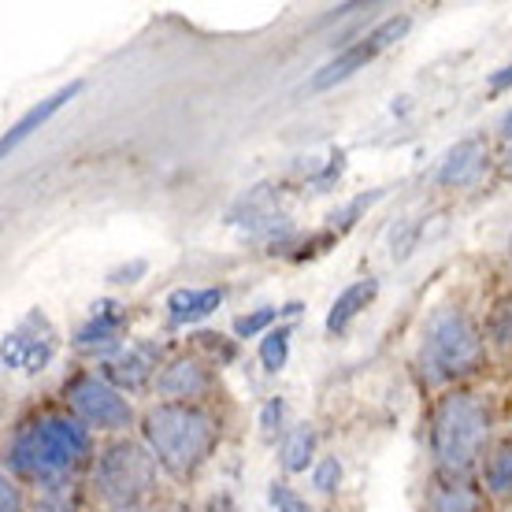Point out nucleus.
I'll return each mask as SVG.
<instances>
[{
    "instance_id": "obj_28",
    "label": "nucleus",
    "mask_w": 512,
    "mask_h": 512,
    "mask_svg": "<svg viewBox=\"0 0 512 512\" xmlns=\"http://www.w3.org/2000/svg\"><path fill=\"white\" fill-rule=\"evenodd\" d=\"M282 412H286V405H282V397H271L268 405H264V412H260V427H264L268 435L282 423Z\"/></svg>"
},
{
    "instance_id": "obj_18",
    "label": "nucleus",
    "mask_w": 512,
    "mask_h": 512,
    "mask_svg": "<svg viewBox=\"0 0 512 512\" xmlns=\"http://www.w3.org/2000/svg\"><path fill=\"white\" fill-rule=\"evenodd\" d=\"M312 453H316V431H312V423H297L290 427V435L282 438V468L290 475L297 472H308V464H312Z\"/></svg>"
},
{
    "instance_id": "obj_13",
    "label": "nucleus",
    "mask_w": 512,
    "mask_h": 512,
    "mask_svg": "<svg viewBox=\"0 0 512 512\" xmlns=\"http://www.w3.org/2000/svg\"><path fill=\"white\" fill-rule=\"evenodd\" d=\"M483 167H487V141L464 138L449 149L442 167H438V186H468L479 179Z\"/></svg>"
},
{
    "instance_id": "obj_4",
    "label": "nucleus",
    "mask_w": 512,
    "mask_h": 512,
    "mask_svg": "<svg viewBox=\"0 0 512 512\" xmlns=\"http://www.w3.org/2000/svg\"><path fill=\"white\" fill-rule=\"evenodd\" d=\"M483 360H487V342H483L472 316L453 305L435 308L431 320L423 323L420 357H416L423 383L446 386L468 379L483 368Z\"/></svg>"
},
{
    "instance_id": "obj_8",
    "label": "nucleus",
    "mask_w": 512,
    "mask_h": 512,
    "mask_svg": "<svg viewBox=\"0 0 512 512\" xmlns=\"http://www.w3.org/2000/svg\"><path fill=\"white\" fill-rule=\"evenodd\" d=\"M409 26H412L409 15H390V19H383L372 34H364L360 41L346 45L334 60H327V64L312 75V90H331V86H338V82H346L349 75H357L360 67L372 64L379 52H386L394 41L405 38V34H409Z\"/></svg>"
},
{
    "instance_id": "obj_17",
    "label": "nucleus",
    "mask_w": 512,
    "mask_h": 512,
    "mask_svg": "<svg viewBox=\"0 0 512 512\" xmlns=\"http://www.w3.org/2000/svg\"><path fill=\"white\" fill-rule=\"evenodd\" d=\"M483 487L494 498H512V438H501L487 453L483 464Z\"/></svg>"
},
{
    "instance_id": "obj_34",
    "label": "nucleus",
    "mask_w": 512,
    "mask_h": 512,
    "mask_svg": "<svg viewBox=\"0 0 512 512\" xmlns=\"http://www.w3.org/2000/svg\"><path fill=\"white\" fill-rule=\"evenodd\" d=\"M509 256H512V234H509Z\"/></svg>"
},
{
    "instance_id": "obj_1",
    "label": "nucleus",
    "mask_w": 512,
    "mask_h": 512,
    "mask_svg": "<svg viewBox=\"0 0 512 512\" xmlns=\"http://www.w3.org/2000/svg\"><path fill=\"white\" fill-rule=\"evenodd\" d=\"M90 461H97L90 427L67 412H38L23 420L4 453L8 475L34 483L41 494L71 487L75 475Z\"/></svg>"
},
{
    "instance_id": "obj_7",
    "label": "nucleus",
    "mask_w": 512,
    "mask_h": 512,
    "mask_svg": "<svg viewBox=\"0 0 512 512\" xmlns=\"http://www.w3.org/2000/svg\"><path fill=\"white\" fill-rule=\"evenodd\" d=\"M56 346H60V338H56L52 320L41 308H34V312H26L23 320L4 334V353H0V360H4L8 372L38 375L52 364Z\"/></svg>"
},
{
    "instance_id": "obj_16",
    "label": "nucleus",
    "mask_w": 512,
    "mask_h": 512,
    "mask_svg": "<svg viewBox=\"0 0 512 512\" xmlns=\"http://www.w3.org/2000/svg\"><path fill=\"white\" fill-rule=\"evenodd\" d=\"M423 512H479V494L468 479L438 475L427 490V498H423Z\"/></svg>"
},
{
    "instance_id": "obj_31",
    "label": "nucleus",
    "mask_w": 512,
    "mask_h": 512,
    "mask_svg": "<svg viewBox=\"0 0 512 512\" xmlns=\"http://www.w3.org/2000/svg\"><path fill=\"white\" fill-rule=\"evenodd\" d=\"M498 130H501V138H505V141H512V108H509V112H505V116H501Z\"/></svg>"
},
{
    "instance_id": "obj_14",
    "label": "nucleus",
    "mask_w": 512,
    "mask_h": 512,
    "mask_svg": "<svg viewBox=\"0 0 512 512\" xmlns=\"http://www.w3.org/2000/svg\"><path fill=\"white\" fill-rule=\"evenodd\" d=\"M223 286H182V290H171L167 294V320L175 327H186V323H197L212 316L219 305H223Z\"/></svg>"
},
{
    "instance_id": "obj_23",
    "label": "nucleus",
    "mask_w": 512,
    "mask_h": 512,
    "mask_svg": "<svg viewBox=\"0 0 512 512\" xmlns=\"http://www.w3.org/2000/svg\"><path fill=\"white\" fill-rule=\"evenodd\" d=\"M268 501L275 512H312V505H308L294 487H286V483H271Z\"/></svg>"
},
{
    "instance_id": "obj_12",
    "label": "nucleus",
    "mask_w": 512,
    "mask_h": 512,
    "mask_svg": "<svg viewBox=\"0 0 512 512\" xmlns=\"http://www.w3.org/2000/svg\"><path fill=\"white\" fill-rule=\"evenodd\" d=\"M78 93H82V82H67V86H60L56 93H49V97H45L41 104H34V108H30L26 116H19V119L12 123V127L4 130V141H0V153L8 156V153L15 149V145H23V141L30 138L34 130L45 127V123H49V119L56 116V112H60V108H64L67 101H75Z\"/></svg>"
},
{
    "instance_id": "obj_11",
    "label": "nucleus",
    "mask_w": 512,
    "mask_h": 512,
    "mask_svg": "<svg viewBox=\"0 0 512 512\" xmlns=\"http://www.w3.org/2000/svg\"><path fill=\"white\" fill-rule=\"evenodd\" d=\"M216 386V375L212 368H205V360L197 357H175L164 364V372L156 379V390L171 401H186V405H197L205 394H212Z\"/></svg>"
},
{
    "instance_id": "obj_2",
    "label": "nucleus",
    "mask_w": 512,
    "mask_h": 512,
    "mask_svg": "<svg viewBox=\"0 0 512 512\" xmlns=\"http://www.w3.org/2000/svg\"><path fill=\"white\" fill-rule=\"evenodd\" d=\"M490 423H494L490 405L472 390H449L438 397L427 420V442H431L438 475L468 479L487 449Z\"/></svg>"
},
{
    "instance_id": "obj_25",
    "label": "nucleus",
    "mask_w": 512,
    "mask_h": 512,
    "mask_svg": "<svg viewBox=\"0 0 512 512\" xmlns=\"http://www.w3.org/2000/svg\"><path fill=\"white\" fill-rule=\"evenodd\" d=\"M30 512H78V501H75V494H71V487L49 490V494H41L38 505Z\"/></svg>"
},
{
    "instance_id": "obj_30",
    "label": "nucleus",
    "mask_w": 512,
    "mask_h": 512,
    "mask_svg": "<svg viewBox=\"0 0 512 512\" xmlns=\"http://www.w3.org/2000/svg\"><path fill=\"white\" fill-rule=\"evenodd\" d=\"M509 86H512V64L501 67V71H494V75H490V90H494V93H505Z\"/></svg>"
},
{
    "instance_id": "obj_9",
    "label": "nucleus",
    "mask_w": 512,
    "mask_h": 512,
    "mask_svg": "<svg viewBox=\"0 0 512 512\" xmlns=\"http://www.w3.org/2000/svg\"><path fill=\"white\" fill-rule=\"evenodd\" d=\"M164 364H167L164 342H156V338H138V342L123 346L119 353H112V357H104L101 375L116 386V390H141V386H149L160 379Z\"/></svg>"
},
{
    "instance_id": "obj_22",
    "label": "nucleus",
    "mask_w": 512,
    "mask_h": 512,
    "mask_svg": "<svg viewBox=\"0 0 512 512\" xmlns=\"http://www.w3.org/2000/svg\"><path fill=\"white\" fill-rule=\"evenodd\" d=\"M275 320H279V308H256V312H245V316L234 320V334L238 338H253V334L268 331Z\"/></svg>"
},
{
    "instance_id": "obj_27",
    "label": "nucleus",
    "mask_w": 512,
    "mask_h": 512,
    "mask_svg": "<svg viewBox=\"0 0 512 512\" xmlns=\"http://www.w3.org/2000/svg\"><path fill=\"white\" fill-rule=\"evenodd\" d=\"M145 271H149V264H145V260H134V264H123V268L108 271V282H138Z\"/></svg>"
},
{
    "instance_id": "obj_33",
    "label": "nucleus",
    "mask_w": 512,
    "mask_h": 512,
    "mask_svg": "<svg viewBox=\"0 0 512 512\" xmlns=\"http://www.w3.org/2000/svg\"><path fill=\"white\" fill-rule=\"evenodd\" d=\"M505 175H512V153H509V160H505Z\"/></svg>"
},
{
    "instance_id": "obj_5",
    "label": "nucleus",
    "mask_w": 512,
    "mask_h": 512,
    "mask_svg": "<svg viewBox=\"0 0 512 512\" xmlns=\"http://www.w3.org/2000/svg\"><path fill=\"white\" fill-rule=\"evenodd\" d=\"M93 490L112 509L141 505L156 490V457L153 449L138 446L130 438H116L93 461Z\"/></svg>"
},
{
    "instance_id": "obj_10",
    "label": "nucleus",
    "mask_w": 512,
    "mask_h": 512,
    "mask_svg": "<svg viewBox=\"0 0 512 512\" xmlns=\"http://www.w3.org/2000/svg\"><path fill=\"white\" fill-rule=\"evenodd\" d=\"M130 323V312L127 305H119V301H112V297H104V301H97L90 312V320L82 323L75 331V346L82 349V353H119V338H123V331H127Z\"/></svg>"
},
{
    "instance_id": "obj_21",
    "label": "nucleus",
    "mask_w": 512,
    "mask_h": 512,
    "mask_svg": "<svg viewBox=\"0 0 512 512\" xmlns=\"http://www.w3.org/2000/svg\"><path fill=\"white\" fill-rule=\"evenodd\" d=\"M312 487L323 490V494H334L342 487V461L338 457H320L312 464Z\"/></svg>"
},
{
    "instance_id": "obj_3",
    "label": "nucleus",
    "mask_w": 512,
    "mask_h": 512,
    "mask_svg": "<svg viewBox=\"0 0 512 512\" xmlns=\"http://www.w3.org/2000/svg\"><path fill=\"white\" fill-rule=\"evenodd\" d=\"M141 431H145V446L153 449L156 464L175 479H190L212 457L219 442L216 416L186 401L153 405L141 420Z\"/></svg>"
},
{
    "instance_id": "obj_29",
    "label": "nucleus",
    "mask_w": 512,
    "mask_h": 512,
    "mask_svg": "<svg viewBox=\"0 0 512 512\" xmlns=\"http://www.w3.org/2000/svg\"><path fill=\"white\" fill-rule=\"evenodd\" d=\"M219 334H197V346L212 349L219 360H234V346H223V342H216Z\"/></svg>"
},
{
    "instance_id": "obj_32",
    "label": "nucleus",
    "mask_w": 512,
    "mask_h": 512,
    "mask_svg": "<svg viewBox=\"0 0 512 512\" xmlns=\"http://www.w3.org/2000/svg\"><path fill=\"white\" fill-rule=\"evenodd\" d=\"M112 512H145L141 505H130V509H112Z\"/></svg>"
},
{
    "instance_id": "obj_26",
    "label": "nucleus",
    "mask_w": 512,
    "mask_h": 512,
    "mask_svg": "<svg viewBox=\"0 0 512 512\" xmlns=\"http://www.w3.org/2000/svg\"><path fill=\"white\" fill-rule=\"evenodd\" d=\"M0 512H26L19 483H15L12 475H4V483H0Z\"/></svg>"
},
{
    "instance_id": "obj_19",
    "label": "nucleus",
    "mask_w": 512,
    "mask_h": 512,
    "mask_svg": "<svg viewBox=\"0 0 512 512\" xmlns=\"http://www.w3.org/2000/svg\"><path fill=\"white\" fill-rule=\"evenodd\" d=\"M290 338L294 331L282 323V327H271L264 338H260V364H264V372L275 375L286 368V357H290Z\"/></svg>"
},
{
    "instance_id": "obj_24",
    "label": "nucleus",
    "mask_w": 512,
    "mask_h": 512,
    "mask_svg": "<svg viewBox=\"0 0 512 512\" xmlns=\"http://www.w3.org/2000/svg\"><path fill=\"white\" fill-rule=\"evenodd\" d=\"M372 201H379V193H368V197H357V201H349L346 208H342V212H334L331 216V238H334V231L342 234L346 231V227H353V223H357V216L360 212H364V208L372 205Z\"/></svg>"
},
{
    "instance_id": "obj_6",
    "label": "nucleus",
    "mask_w": 512,
    "mask_h": 512,
    "mask_svg": "<svg viewBox=\"0 0 512 512\" xmlns=\"http://www.w3.org/2000/svg\"><path fill=\"white\" fill-rule=\"evenodd\" d=\"M64 401L67 409L75 412L86 427H93V431H127L130 423H134L130 401L104 375H93V372L71 375L64 386Z\"/></svg>"
},
{
    "instance_id": "obj_20",
    "label": "nucleus",
    "mask_w": 512,
    "mask_h": 512,
    "mask_svg": "<svg viewBox=\"0 0 512 512\" xmlns=\"http://www.w3.org/2000/svg\"><path fill=\"white\" fill-rule=\"evenodd\" d=\"M487 338L501 349V353H512V294H505L498 305L490 308Z\"/></svg>"
},
{
    "instance_id": "obj_15",
    "label": "nucleus",
    "mask_w": 512,
    "mask_h": 512,
    "mask_svg": "<svg viewBox=\"0 0 512 512\" xmlns=\"http://www.w3.org/2000/svg\"><path fill=\"white\" fill-rule=\"evenodd\" d=\"M375 297H379V279H372V275H364V279L349 282L342 294L334 297L331 312H327V320H323V327L331 334H342L349 327V323L357 320L364 308L372 305Z\"/></svg>"
}]
</instances>
